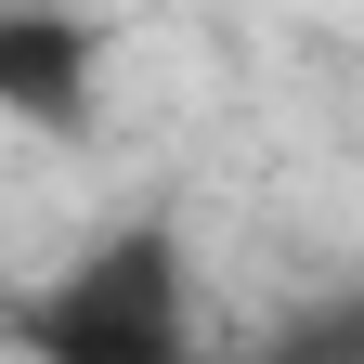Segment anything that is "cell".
Listing matches in <instances>:
<instances>
[{
  "instance_id": "1",
  "label": "cell",
  "mask_w": 364,
  "mask_h": 364,
  "mask_svg": "<svg viewBox=\"0 0 364 364\" xmlns=\"http://www.w3.org/2000/svg\"><path fill=\"white\" fill-rule=\"evenodd\" d=\"M14 338H39L53 364H169L182 338H196L182 235H169V221H117V235H91L53 287L14 312Z\"/></svg>"
},
{
  "instance_id": "2",
  "label": "cell",
  "mask_w": 364,
  "mask_h": 364,
  "mask_svg": "<svg viewBox=\"0 0 364 364\" xmlns=\"http://www.w3.org/2000/svg\"><path fill=\"white\" fill-rule=\"evenodd\" d=\"M105 91V39L53 0H0V117L14 130H78Z\"/></svg>"
}]
</instances>
